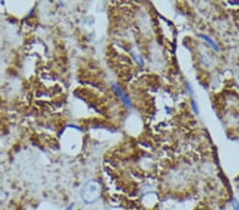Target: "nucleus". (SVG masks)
<instances>
[{"instance_id": "3", "label": "nucleus", "mask_w": 239, "mask_h": 210, "mask_svg": "<svg viewBox=\"0 0 239 210\" xmlns=\"http://www.w3.org/2000/svg\"><path fill=\"white\" fill-rule=\"evenodd\" d=\"M192 107H194V110L197 112V114H199V107H198V105L196 104L195 101H192Z\"/></svg>"}, {"instance_id": "2", "label": "nucleus", "mask_w": 239, "mask_h": 210, "mask_svg": "<svg viewBox=\"0 0 239 210\" xmlns=\"http://www.w3.org/2000/svg\"><path fill=\"white\" fill-rule=\"evenodd\" d=\"M200 36H201L203 39H204V40H206V42L208 43V45H209L215 51H219V47H218V45H217L215 42H214V40H213L210 37L206 36V35H200Z\"/></svg>"}, {"instance_id": "4", "label": "nucleus", "mask_w": 239, "mask_h": 210, "mask_svg": "<svg viewBox=\"0 0 239 210\" xmlns=\"http://www.w3.org/2000/svg\"><path fill=\"white\" fill-rule=\"evenodd\" d=\"M233 203H234V208H235V210H239V205H238L236 199H234Z\"/></svg>"}, {"instance_id": "1", "label": "nucleus", "mask_w": 239, "mask_h": 210, "mask_svg": "<svg viewBox=\"0 0 239 210\" xmlns=\"http://www.w3.org/2000/svg\"><path fill=\"white\" fill-rule=\"evenodd\" d=\"M114 88L116 89V91L118 93V96H120V98L123 100V102H124V104L126 105V106H129V107H132V104H131V101H130V99H129V97H128V95H124V94H122V91H121V89L120 88H118V87H114Z\"/></svg>"}, {"instance_id": "5", "label": "nucleus", "mask_w": 239, "mask_h": 210, "mask_svg": "<svg viewBox=\"0 0 239 210\" xmlns=\"http://www.w3.org/2000/svg\"><path fill=\"white\" fill-rule=\"evenodd\" d=\"M187 88L189 89V91H190V94H194V90H192V88L190 87V85L189 84H187Z\"/></svg>"}]
</instances>
